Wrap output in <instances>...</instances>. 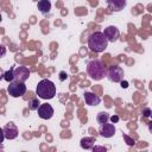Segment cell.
I'll return each mask as SVG.
<instances>
[{"instance_id": "cell-20", "label": "cell", "mask_w": 152, "mask_h": 152, "mask_svg": "<svg viewBox=\"0 0 152 152\" xmlns=\"http://www.w3.org/2000/svg\"><path fill=\"white\" fill-rule=\"evenodd\" d=\"M142 114H144V116H145V118H148V116L151 115V109H150V108H144Z\"/></svg>"}, {"instance_id": "cell-15", "label": "cell", "mask_w": 152, "mask_h": 152, "mask_svg": "<svg viewBox=\"0 0 152 152\" xmlns=\"http://www.w3.org/2000/svg\"><path fill=\"white\" fill-rule=\"evenodd\" d=\"M109 119H110V118H109L108 113H106V112H100V113L97 114V116H96V120H97V122H99L100 125H103V124L108 122Z\"/></svg>"}, {"instance_id": "cell-14", "label": "cell", "mask_w": 152, "mask_h": 152, "mask_svg": "<svg viewBox=\"0 0 152 152\" xmlns=\"http://www.w3.org/2000/svg\"><path fill=\"white\" fill-rule=\"evenodd\" d=\"M37 7L42 13H48L51 10V2L49 0H39L37 4Z\"/></svg>"}, {"instance_id": "cell-18", "label": "cell", "mask_w": 152, "mask_h": 152, "mask_svg": "<svg viewBox=\"0 0 152 152\" xmlns=\"http://www.w3.org/2000/svg\"><path fill=\"white\" fill-rule=\"evenodd\" d=\"M124 139L126 140V142H127L129 146H133V145L135 144V142H134V140H133V139H131V138H129L128 135H126V134H124Z\"/></svg>"}, {"instance_id": "cell-4", "label": "cell", "mask_w": 152, "mask_h": 152, "mask_svg": "<svg viewBox=\"0 0 152 152\" xmlns=\"http://www.w3.org/2000/svg\"><path fill=\"white\" fill-rule=\"evenodd\" d=\"M7 91L12 97H20L26 93V86L25 82L20 81H12L10 82V86L7 87Z\"/></svg>"}, {"instance_id": "cell-19", "label": "cell", "mask_w": 152, "mask_h": 152, "mask_svg": "<svg viewBox=\"0 0 152 152\" xmlns=\"http://www.w3.org/2000/svg\"><path fill=\"white\" fill-rule=\"evenodd\" d=\"M66 77H68V75H66V72L65 71H61L59 72V81H65L66 80Z\"/></svg>"}, {"instance_id": "cell-5", "label": "cell", "mask_w": 152, "mask_h": 152, "mask_svg": "<svg viewBox=\"0 0 152 152\" xmlns=\"http://www.w3.org/2000/svg\"><path fill=\"white\" fill-rule=\"evenodd\" d=\"M108 78L114 83H120L124 80V70L119 65H112L108 70Z\"/></svg>"}, {"instance_id": "cell-6", "label": "cell", "mask_w": 152, "mask_h": 152, "mask_svg": "<svg viewBox=\"0 0 152 152\" xmlns=\"http://www.w3.org/2000/svg\"><path fill=\"white\" fill-rule=\"evenodd\" d=\"M2 134H4V139H8V140L15 139L18 137V128L13 122H8L2 127Z\"/></svg>"}, {"instance_id": "cell-9", "label": "cell", "mask_w": 152, "mask_h": 152, "mask_svg": "<svg viewBox=\"0 0 152 152\" xmlns=\"http://www.w3.org/2000/svg\"><path fill=\"white\" fill-rule=\"evenodd\" d=\"M103 34L106 36L108 42H115V40H118V38L120 36V32H119V28L116 26H108V27L104 28Z\"/></svg>"}, {"instance_id": "cell-25", "label": "cell", "mask_w": 152, "mask_h": 152, "mask_svg": "<svg viewBox=\"0 0 152 152\" xmlns=\"http://www.w3.org/2000/svg\"><path fill=\"white\" fill-rule=\"evenodd\" d=\"M1 50H2V52H1V56H4V55H5V46H1Z\"/></svg>"}, {"instance_id": "cell-23", "label": "cell", "mask_w": 152, "mask_h": 152, "mask_svg": "<svg viewBox=\"0 0 152 152\" xmlns=\"http://www.w3.org/2000/svg\"><path fill=\"white\" fill-rule=\"evenodd\" d=\"M120 83H121V87H122V88H127V87H128V82H127V81H124V80H122Z\"/></svg>"}, {"instance_id": "cell-8", "label": "cell", "mask_w": 152, "mask_h": 152, "mask_svg": "<svg viewBox=\"0 0 152 152\" xmlns=\"http://www.w3.org/2000/svg\"><path fill=\"white\" fill-rule=\"evenodd\" d=\"M28 77H30V70L26 66H17L14 69V80L15 81L25 82L28 80Z\"/></svg>"}, {"instance_id": "cell-24", "label": "cell", "mask_w": 152, "mask_h": 152, "mask_svg": "<svg viewBox=\"0 0 152 152\" xmlns=\"http://www.w3.org/2000/svg\"><path fill=\"white\" fill-rule=\"evenodd\" d=\"M147 128H148V131H150V133L152 134V121H150V122L147 124Z\"/></svg>"}, {"instance_id": "cell-10", "label": "cell", "mask_w": 152, "mask_h": 152, "mask_svg": "<svg viewBox=\"0 0 152 152\" xmlns=\"http://www.w3.org/2000/svg\"><path fill=\"white\" fill-rule=\"evenodd\" d=\"M107 6L113 12H120L126 7V0H107Z\"/></svg>"}, {"instance_id": "cell-13", "label": "cell", "mask_w": 152, "mask_h": 152, "mask_svg": "<svg viewBox=\"0 0 152 152\" xmlns=\"http://www.w3.org/2000/svg\"><path fill=\"white\" fill-rule=\"evenodd\" d=\"M94 142H95V139L94 138H90V137H86V138H82L81 139V147L84 148V150H93L94 147Z\"/></svg>"}, {"instance_id": "cell-3", "label": "cell", "mask_w": 152, "mask_h": 152, "mask_svg": "<svg viewBox=\"0 0 152 152\" xmlns=\"http://www.w3.org/2000/svg\"><path fill=\"white\" fill-rule=\"evenodd\" d=\"M36 94L40 99L50 100L56 95V86H55V83L52 81H50L48 78H44L37 84Z\"/></svg>"}, {"instance_id": "cell-11", "label": "cell", "mask_w": 152, "mask_h": 152, "mask_svg": "<svg viewBox=\"0 0 152 152\" xmlns=\"http://www.w3.org/2000/svg\"><path fill=\"white\" fill-rule=\"evenodd\" d=\"M99 132H100V134H101L102 137H104V138H110V137H113L114 133H115V127H114L113 124H107V122H106V124H103V125L100 126Z\"/></svg>"}, {"instance_id": "cell-7", "label": "cell", "mask_w": 152, "mask_h": 152, "mask_svg": "<svg viewBox=\"0 0 152 152\" xmlns=\"http://www.w3.org/2000/svg\"><path fill=\"white\" fill-rule=\"evenodd\" d=\"M37 110H38L39 118L43 119V120H49L53 115V108L49 103H40V106Z\"/></svg>"}, {"instance_id": "cell-12", "label": "cell", "mask_w": 152, "mask_h": 152, "mask_svg": "<svg viewBox=\"0 0 152 152\" xmlns=\"http://www.w3.org/2000/svg\"><path fill=\"white\" fill-rule=\"evenodd\" d=\"M84 101H86V103L89 104V106H97V104H100L101 99H100L97 95H95L94 93L86 91V93H84Z\"/></svg>"}, {"instance_id": "cell-17", "label": "cell", "mask_w": 152, "mask_h": 152, "mask_svg": "<svg viewBox=\"0 0 152 152\" xmlns=\"http://www.w3.org/2000/svg\"><path fill=\"white\" fill-rule=\"evenodd\" d=\"M39 106H40V102L38 99H32L28 101V108L31 110H37L39 108Z\"/></svg>"}, {"instance_id": "cell-22", "label": "cell", "mask_w": 152, "mask_h": 152, "mask_svg": "<svg viewBox=\"0 0 152 152\" xmlns=\"http://www.w3.org/2000/svg\"><path fill=\"white\" fill-rule=\"evenodd\" d=\"M93 151H106V147H101V146H94Z\"/></svg>"}, {"instance_id": "cell-2", "label": "cell", "mask_w": 152, "mask_h": 152, "mask_svg": "<svg viewBox=\"0 0 152 152\" xmlns=\"http://www.w3.org/2000/svg\"><path fill=\"white\" fill-rule=\"evenodd\" d=\"M87 74L95 81L102 80L107 74V69H106L104 63L100 59L89 61L87 64Z\"/></svg>"}, {"instance_id": "cell-16", "label": "cell", "mask_w": 152, "mask_h": 152, "mask_svg": "<svg viewBox=\"0 0 152 152\" xmlns=\"http://www.w3.org/2000/svg\"><path fill=\"white\" fill-rule=\"evenodd\" d=\"M2 78H4L5 81H7V82H12V81H14V69L11 66L10 70H7L6 72H4Z\"/></svg>"}, {"instance_id": "cell-21", "label": "cell", "mask_w": 152, "mask_h": 152, "mask_svg": "<svg viewBox=\"0 0 152 152\" xmlns=\"http://www.w3.org/2000/svg\"><path fill=\"white\" fill-rule=\"evenodd\" d=\"M110 121H112L113 124H116V122L119 121V116H118V115H113V116H110Z\"/></svg>"}, {"instance_id": "cell-1", "label": "cell", "mask_w": 152, "mask_h": 152, "mask_svg": "<svg viewBox=\"0 0 152 152\" xmlns=\"http://www.w3.org/2000/svg\"><path fill=\"white\" fill-rule=\"evenodd\" d=\"M88 46L93 52H102L108 46V39L103 32H93L88 38Z\"/></svg>"}, {"instance_id": "cell-26", "label": "cell", "mask_w": 152, "mask_h": 152, "mask_svg": "<svg viewBox=\"0 0 152 152\" xmlns=\"http://www.w3.org/2000/svg\"><path fill=\"white\" fill-rule=\"evenodd\" d=\"M150 116H151V118H152V110H151V115H150Z\"/></svg>"}]
</instances>
